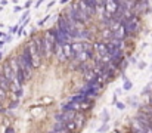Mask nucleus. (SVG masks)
<instances>
[{
    "label": "nucleus",
    "mask_w": 152,
    "mask_h": 133,
    "mask_svg": "<svg viewBox=\"0 0 152 133\" xmlns=\"http://www.w3.org/2000/svg\"><path fill=\"white\" fill-rule=\"evenodd\" d=\"M27 47L30 49V52H31V55H33V65H34V68H39V67L42 65V55H40V52H39V47H37V44L34 42V39H31V40L28 42Z\"/></svg>",
    "instance_id": "f257e3e1"
},
{
    "label": "nucleus",
    "mask_w": 152,
    "mask_h": 133,
    "mask_svg": "<svg viewBox=\"0 0 152 133\" xmlns=\"http://www.w3.org/2000/svg\"><path fill=\"white\" fill-rule=\"evenodd\" d=\"M1 73H3V76L7 79L9 85H10L13 80H16V74H15V70H13V67H12V59H7L6 62H3V65H1Z\"/></svg>",
    "instance_id": "f03ea898"
},
{
    "label": "nucleus",
    "mask_w": 152,
    "mask_h": 133,
    "mask_svg": "<svg viewBox=\"0 0 152 133\" xmlns=\"http://www.w3.org/2000/svg\"><path fill=\"white\" fill-rule=\"evenodd\" d=\"M45 49H46V58L48 56H50L55 53V47H56V40L53 39V36H52L50 33H46L45 36Z\"/></svg>",
    "instance_id": "7ed1b4c3"
},
{
    "label": "nucleus",
    "mask_w": 152,
    "mask_h": 133,
    "mask_svg": "<svg viewBox=\"0 0 152 133\" xmlns=\"http://www.w3.org/2000/svg\"><path fill=\"white\" fill-rule=\"evenodd\" d=\"M93 49L101 55V56H103V55H108V46H106V42H96V43L93 44Z\"/></svg>",
    "instance_id": "20e7f679"
},
{
    "label": "nucleus",
    "mask_w": 152,
    "mask_h": 133,
    "mask_svg": "<svg viewBox=\"0 0 152 133\" xmlns=\"http://www.w3.org/2000/svg\"><path fill=\"white\" fill-rule=\"evenodd\" d=\"M22 58H24V61L27 62V65L28 67H31V68H34V65H33V55H31V52H30V49L25 46L24 49H22Z\"/></svg>",
    "instance_id": "39448f33"
},
{
    "label": "nucleus",
    "mask_w": 152,
    "mask_h": 133,
    "mask_svg": "<svg viewBox=\"0 0 152 133\" xmlns=\"http://www.w3.org/2000/svg\"><path fill=\"white\" fill-rule=\"evenodd\" d=\"M61 46H62V50H64V53H65V56H66L68 61L75 58V53H74V50L71 47V43H64V44H61Z\"/></svg>",
    "instance_id": "423d86ee"
},
{
    "label": "nucleus",
    "mask_w": 152,
    "mask_h": 133,
    "mask_svg": "<svg viewBox=\"0 0 152 133\" xmlns=\"http://www.w3.org/2000/svg\"><path fill=\"white\" fill-rule=\"evenodd\" d=\"M74 123H75V126H77V130H81L83 129V126H84V117H83V112H75V115H74Z\"/></svg>",
    "instance_id": "0eeeda50"
},
{
    "label": "nucleus",
    "mask_w": 152,
    "mask_h": 133,
    "mask_svg": "<svg viewBox=\"0 0 152 133\" xmlns=\"http://www.w3.org/2000/svg\"><path fill=\"white\" fill-rule=\"evenodd\" d=\"M55 55H56V58H58L59 61H62V62L68 61L66 56H65V53H64V50H62V46H61L59 43L56 44V47H55Z\"/></svg>",
    "instance_id": "6e6552de"
},
{
    "label": "nucleus",
    "mask_w": 152,
    "mask_h": 133,
    "mask_svg": "<svg viewBox=\"0 0 152 133\" xmlns=\"http://www.w3.org/2000/svg\"><path fill=\"white\" fill-rule=\"evenodd\" d=\"M53 132L55 133H69L68 130H66V127H65L64 121H56V123H55V126H53Z\"/></svg>",
    "instance_id": "1a4fd4ad"
},
{
    "label": "nucleus",
    "mask_w": 152,
    "mask_h": 133,
    "mask_svg": "<svg viewBox=\"0 0 152 133\" xmlns=\"http://www.w3.org/2000/svg\"><path fill=\"white\" fill-rule=\"evenodd\" d=\"M64 124H65L66 130H68L69 133L78 132V130H77V126H75V123H74V118H72V120H66V121H64Z\"/></svg>",
    "instance_id": "9d476101"
},
{
    "label": "nucleus",
    "mask_w": 152,
    "mask_h": 133,
    "mask_svg": "<svg viewBox=\"0 0 152 133\" xmlns=\"http://www.w3.org/2000/svg\"><path fill=\"white\" fill-rule=\"evenodd\" d=\"M86 3H87V6L90 7V9H93V10H98V7H99V3H98V0H84Z\"/></svg>",
    "instance_id": "9b49d317"
},
{
    "label": "nucleus",
    "mask_w": 152,
    "mask_h": 133,
    "mask_svg": "<svg viewBox=\"0 0 152 133\" xmlns=\"http://www.w3.org/2000/svg\"><path fill=\"white\" fill-rule=\"evenodd\" d=\"M133 87V83L130 80H124V90H130Z\"/></svg>",
    "instance_id": "f8f14e48"
},
{
    "label": "nucleus",
    "mask_w": 152,
    "mask_h": 133,
    "mask_svg": "<svg viewBox=\"0 0 152 133\" xmlns=\"http://www.w3.org/2000/svg\"><path fill=\"white\" fill-rule=\"evenodd\" d=\"M18 30H19V25H13V27H10V34L18 33Z\"/></svg>",
    "instance_id": "ddd939ff"
},
{
    "label": "nucleus",
    "mask_w": 152,
    "mask_h": 133,
    "mask_svg": "<svg viewBox=\"0 0 152 133\" xmlns=\"http://www.w3.org/2000/svg\"><path fill=\"white\" fill-rule=\"evenodd\" d=\"M115 104H117V108H118L120 111H121V109H124V107H126L123 102H115Z\"/></svg>",
    "instance_id": "4468645a"
},
{
    "label": "nucleus",
    "mask_w": 152,
    "mask_h": 133,
    "mask_svg": "<svg viewBox=\"0 0 152 133\" xmlns=\"http://www.w3.org/2000/svg\"><path fill=\"white\" fill-rule=\"evenodd\" d=\"M4 133H15V129L10 126V127H6V130H4Z\"/></svg>",
    "instance_id": "2eb2a0df"
},
{
    "label": "nucleus",
    "mask_w": 152,
    "mask_h": 133,
    "mask_svg": "<svg viewBox=\"0 0 152 133\" xmlns=\"http://www.w3.org/2000/svg\"><path fill=\"white\" fill-rule=\"evenodd\" d=\"M10 40H12V34H7L6 39H4V42H10Z\"/></svg>",
    "instance_id": "dca6fc26"
},
{
    "label": "nucleus",
    "mask_w": 152,
    "mask_h": 133,
    "mask_svg": "<svg viewBox=\"0 0 152 133\" xmlns=\"http://www.w3.org/2000/svg\"><path fill=\"white\" fill-rule=\"evenodd\" d=\"M31 3H33V1H31V0H28V1H27V3H25V7H27V9H28V7H30V6H31Z\"/></svg>",
    "instance_id": "f3484780"
},
{
    "label": "nucleus",
    "mask_w": 152,
    "mask_h": 133,
    "mask_svg": "<svg viewBox=\"0 0 152 133\" xmlns=\"http://www.w3.org/2000/svg\"><path fill=\"white\" fill-rule=\"evenodd\" d=\"M145 67H146L145 62H140V64H139V68H145Z\"/></svg>",
    "instance_id": "a211bd4d"
},
{
    "label": "nucleus",
    "mask_w": 152,
    "mask_h": 133,
    "mask_svg": "<svg viewBox=\"0 0 152 133\" xmlns=\"http://www.w3.org/2000/svg\"><path fill=\"white\" fill-rule=\"evenodd\" d=\"M53 3H55V1H50V3H48V9H49V7H52V6H53Z\"/></svg>",
    "instance_id": "6ab92c4d"
},
{
    "label": "nucleus",
    "mask_w": 152,
    "mask_h": 133,
    "mask_svg": "<svg viewBox=\"0 0 152 133\" xmlns=\"http://www.w3.org/2000/svg\"><path fill=\"white\" fill-rule=\"evenodd\" d=\"M4 43H6L4 40H3V42H0V47H3V46H4Z\"/></svg>",
    "instance_id": "aec40b11"
},
{
    "label": "nucleus",
    "mask_w": 152,
    "mask_h": 133,
    "mask_svg": "<svg viewBox=\"0 0 152 133\" xmlns=\"http://www.w3.org/2000/svg\"><path fill=\"white\" fill-rule=\"evenodd\" d=\"M66 1H68V0H61V4H65Z\"/></svg>",
    "instance_id": "412c9836"
},
{
    "label": "nucleus",
    "mask_w": 152,
    "mask_h": 133,
    "mask_svg": "<svg viewBox=\"0 0 152 133\" xmlns=\"http://www.w3.org/2000/svg\"><path fill=\"white\" fill-rule=\"evenodd\" d=\"M0 37H6V34L4 33H0Z\"/></svg>",
    "instance_id": "4be33fe9"
},
{
    "label": "nucleus",
    "mask_w": 152,
    "mask_h": 133,
    "mask_svg": "<svg viewBox=\"0 0 152 133\" xmlns=\"http://www.w3.org/2000/svg\"><path fill=\"white\" fill-rule=\"evenodd\" d=\"M1 58H3V53H1V52H0V59H1Z\"/></svg>",
    "instance_id": "5701e85b"
}]
</instances>
